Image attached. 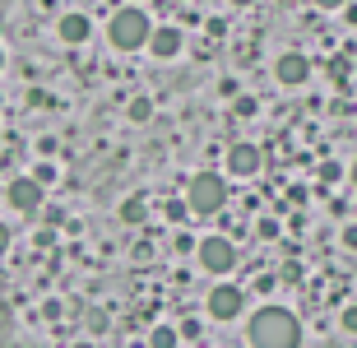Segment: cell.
I'll use <instances>...</instances> for the list:
<instances>
[{
    "label": "cell",
    "instance_id": "obj_19",
    "mask_svg": "<svg viewBox=\"0 0 357 348\" xmlns=\"http://www.w3.org/2000/svg\"><path fill=\"white\" fill-rule=\"evenodd\" d=\"M33 176H38L42 186H47V181H56V167H52V162H38V172H33Z\"/></svg>",
    "mask_w": 357,
    "mask_h": 348
},
{
    "label": "cell",
    "instance_id": "obj_14",
    "mask_svg": "<svg viewBox=\"0 0 357 348\" xmlns=\"http://www.w3.org/2000/svg\"><path fill=\"white\" fill-rule=\"evenodd\" d=\"M121 223H144V200H139V195L121 204Z\"/></svg>",
    "mask_w": 357,
    "mask_h": 348
},
{
    "label": "cell",
    "instance_id": "obj_18",
    "mask_svg": "<svg viewBox=\"0 0 357 348\" xmlns=\"http://www.w3.org/2000/svg\"><path fill=\"white\" fill-rule=\"evenodd\" d=\"M38 153H42V158H56V139H52V135H42V139H38Z\"/></svg>",
    "mask_w": 357,
    "mask_h": 348
},
{
    "label": "cell",
    "instance_id": "obj_1",
    "mask_svg": "<svg viewBox=\"0 0 357 348\" xmlns=\"http://www.w3.org/2000/svg\"><path fill=\"white\" fill-rule=\"evenodd\" d=\"M246 339H251V348H297L302 344V325L283 307H260L251 316V325H246Z\"/></svg>",
    "mask_w": 357,
    "mask_h": 348
},
{
    "label": "cell",
    "instance_id": "obj_4",
    "mask_svg": "<svg viewBox=\"0 0 357 348\" xmlns=\"http://www.w3.org/2000/svg\"><path fill=\"white\" fill-rule=\"evenodd\" d=\"M199 265H204V274H232L237 269V246H232V237H204L195 246Z\"/></svg>",
    "mask_w": 357,
    "mask_h": 348
},
{
    "label": "cell",
    "instance_id": "obj_2",
    "mask_svg": "<svg viewBox=\"0 0 357 348\" xmlns=\"http://www.w3.org/2000/svg\"><path fill=\"white\" fill-rule=\"evenodd\" d=\"M153 28L158 24H153L139 5H121V10L107 19V42H112L116 52H139V47H149Z\"/></svg>",
    "mask_w": 357,
    "mask_h": 348
},
{
    "label": "cell",
    "instance_id": "obj_13",
    "mask_svg": "<svg viewBox=\"0 0 357 348\" xmlns=\"http://www.w3.org/2000/svg\"><path fill=\"white\" fill-rule=\"evenodd\" d=\"M339 176H344V167H339V162H334V158H325V162H320V167H316V181H320V186H334Z\"/></svg>",
    "mask_w": 357,
    "mask_h": 348
},
{
    "label": "cell",
    "instance_id": "obj_5",
    "mask_svg": "<svg viewBox=\"0 0 357 348\" xmlns=\"http://www.w3.org/2000/svg\"><path fill=\"white\" fill-rule=\"evenodd\" d=\"M5 204H10L14 214H38L42 209V181L38 176H14L10 186H5Z\"/></svg>",
    "mask_w": 357,
    "mask_h": 348
},
{
    "label": "cell",
    "instance_id": "obj_24",
    "mask_svg": "<svg viewBox=\"0 0 357 348\" xmlns=\"http://www.w3.org/2000/svg\"><path fill=\"white\" fill-rule=\"evenodd\" d=\"M348 176H353V181H357V162H353V167H348Z\"/></svg>",
    "mask_w": 357,
    "mask_h": 348
},
{
    "label": "cell",
    "instance_id": "obj_12",
    "mask_svg": "<svg viewBox=\"0 0 357 348\" xmlns=\"http://www.w3.org/2000/svg\"><path fill=\"white\" fill-rule=\"evenodd\" d=\"M149 116H153V103H149V98H130V103H126V121H135V126H144Z\"/></svg>",
    "mask_w": 357,
    "mask_h": 348
},
{
    "label": "cell",
    "instance_id": "obj_17",
    "mask_svg": "<svg viewBox=\"0 0 357 348\" xmlns=\"http://www.w3.org/2000/svg\"><path fill=\"white\" fill-rule=\"evenodd\" d=\"M339 325H344L348 335H357V307H348V311H344V316H339Z\"/></svg>",
    "mask_w": 357,
    "mask_h": 348
},
{
    "label": "cell",
    "instance_id": "obj_10",
    "mask_svg": "<svg viewBox=\"0 0 357 348\" xmlns=\"http://www.w3.org/2000/svg\"><path fill=\"white\" fill-rule=\"evenodd\" d=\"M181 47H185V38H181V28H172V24L153 28V38H149V52L158 56V61H172V56H181Z\"/></svg>",
    "mask_w": 357,
    "mask_h": 348
},
{
    "label": "cell",
    "instance_id": "obj_16",
    "mask_svg": "<svg viewBox=\"0 0 357 348\" xmlns=\"http://www.w3.org/2000/svg\"><path fill=\"white\" fill-rule=\"evenodd\" d=\"M255 232H260V237H278V218H260Z\"/></svg>",
    "mask_w": 357,
    "mask_h": 348
},
{
    "label": "cell",
    "instance_id": "obj_7",
    "mask_svg": "<svg viewBox=\"0 0 357 348\" xmlns=\"http://www.w3.org/2000/svg\"><path fill=\"white\" fill-rule=\"evenodd\" d=\"M274 80L283 84V89H302V84L311 80V61H306L302 52H283L274 61Z\"/></svg>",
    "mask_w": 357,
    "mask_h": 348
},
{
    "label": "cell",
    "instance_id": "obj_6",
    "mask_svg": "<svg viewBox=\"0 0 357 348\" xmlns=\"http://www.w3.org/2000/svg\"><path fill=\"white\" fill-rule=\"evenodd\" d=\"M241 307H246V293H241L237 283H218V288H209V316L213 321H237Z\"/></svg>",
    "mask_w": 357,
    "mask_h": 348
},
{
    "label": "cell",
    "instance_id": "obj_9",
    "mask_svg": "<svg viewBox=\"0 0 357 348\" xmlns=\"http://www.w3.org/2000/svg\"><path fill=\"white\" fill-rule=\"evenodd\" d=\"M89 33H93V19H89V14H61V19H56V38L66 42V47H84V42H89Z\"/></svg>",
    "mask_w": 357,
    "mask_h": 348
},
{
    "label": "cell",
    "instance_id": "obj_3",
    "mask_svg": "<svg viewBox=\"0 0 357 348\" xmlns=\"http://www.w3.org/2000/svg\"><path fill=\"white\" fill-rule=\"evenodd\" d=\"M185 204H190V214H195V218L223 214V204H227V176H218V172H199V176H190Z\"/></svg>",
    "mask_w": 357,
    "mask_h": 348
},
{
    "label": "cell",
    "instance_id": "obj_20",
    "mask_svg": "<svg viewBox=\"0 0 357 348\" xmlns=\"http://www.w3.org/2000/svg\"><path fill=\"white\" fill-rule=\"evenodd\" d=\"M311 5H320V10H344L348 0H311Z\"/></svg>",
    "mask_w": 357,
    "mask_h": 348
},
{
    "label": "cell",
    "instance_id": "obj_11",
    "mask_svg": "<svg viewBox=\"0 0 357 348\" xmlns=\"http://www.w3.org/2000/svg\"><path fill=\"white\" fill-rule=\"evenodd\" d=\"M176 339H181V330H172V325H153L149 330V348H176Z\"/></svg>",
    "mask_w": 357,
    "mask_h": 348
},
{
    "label": "cell",
    "instance_id": "obj_25",
    "mask_svg": "<svg viewBox=\"0 0 357 348\" xmlns=\"http://www.w3.org/2000/svg\"><path fill=\"white\" fill-rule=\"evenodd\" d=\"M232 5H255V0H232Z\"/></svg>",
    "mask_w": 357,
    "mask_h": 348
},
{
    "label": "cell",
    "instance_id": "obj_23",
    "mask_svg": "<svg viewBox=\"0 0 357 348\" xmlns=\"http://www.w3.org/2000/svg\"><path fill=\"white\" fill-rule=\"evenodd\" d=\"M70 348H98V344H89V339H79V344H70Z\"/></svg>",
    "mask_w": 357,
    "mask_h": 348
},
{
    "label": "cell",
    "instance_id": "obj_8",
    "mask_svg": "<svg viewBox=\"0 0 357 348\" xmlns=\"http://www.w3.org/2000/svg\"><path fill=\"white\" fill-rule=\"evenodd\" d=\"M260 172V149L251 144V139H237V144L227 149V176H255Z\"/></svg>",
    "mask_w": 357,
    "mask_h": 348
},
{
    "label": "cell",
    "instance_id": "obj_15",
    "mask_svg": "<svg viewBox=\"0 0 357 348\" xmlns=\"http://www.w3.org/2000/svg\"><path fill=\"white\" fill-rule=\"evenodd\" d=\"M167 218H172V223H185V218H195V214H190L185 200H167Z\"/></svg>",
    "mask_w": 357,
    "mask_h": 348
},
{
    "label": "cell",
    "instance_id": "obj_21",
    "mask_svg": "<svg viewBox=\"0 0 357 348\" xmlns=\"http://www.w3.org/2000/svg\"><path fill=\"white\" fill-rule=\"evenodd\" d=\"M10 251V228H5V223H0V255Z\"/></svg>",
    "mask_w": 357,
    "mask_h": 348
},
{
    "label": "cell",
    "instance_id": "obj_22",
    "mask_svg": "<svg viewBox=\"0 0 357 348\" xmlns=\"http://www.w3.org/2000/svg\"><path fill=\"white\" fill-rule=\"evenodd\" d=\"M344 241H348V246H357V228H348V232H344Z\"/></svg>",
    "mask_w": 357,
    "mask_h": 348
},
{
    "label": "cell",
    "instance_id": "obj_26",
    "mask_svg": "<svg viewBox=\"0 0 357 348\" xmlns=\"http://www.w3.org/2000/svg\"><path fill=\"white\" fill-rule=\"evenodd\" d=\"M0 70H5V47H0Z\"/></svg>",
    "mask_w": 357,
    "mask_h": 348
}]
</instances>
